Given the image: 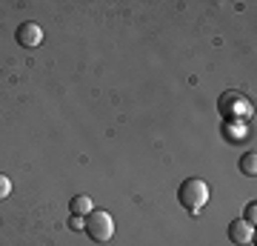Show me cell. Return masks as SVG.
Wrapping results in <instances>:
<instances>
[{
    "label": "cell",
    "mask_w": 257,
    "mask_h": 246,
    "mask_svg": "<svg viewBox=\"0 0 257 246\" xmlns=\"http://www.w3.org/2000/svg\"><path fill=\"white\" fill-rule=\"evenodd\" d=\"M229 237H231V243L248 246L251 243V237H254V226L246 223V220H234V223L229 226Z\"/></svg>",
    "instance_id": "obj_4"
},
{
    "label": "cell",
    "mask_w": 257,
    "mask_h": 246,
    "mask_svg": "<svg viewBox=\"0 0 257 246\" xmlns=\"http://www.w3.org/2000/svg\"><path fill=\"white\" fill-rule=\"evenodd\" d=\"M40 40H43V29L37 26V23H32V20L20 23V29H18V43H20V46H29V49H35Z\"/></svg>",
    "instance_id": "obj_3"
},
{
    "label": "cell",
    "mask_w": 257,
    "mask_h": 246,
    "mask_svg": "<svg viewBox=\"0 0 257 246\" xmlns=\"http://www.w3.org/2000/svg\"><path fill=\"white\" fill-rule=\"evenodd\" d=\"M9 195H12V181H9V175L0 172V201H6Z\"/></svg>",
    "instance_id": "obj_7"
},
{
    "label": "cell",
    "mask_w": 257,
    "mask_h": 246,
    "mask_svg": "<svg viewBox=\"0 0 257 246\" xmlns=\"http://www.w3.org/2000/svg\"><path fill=\"white\" fill-rule=\"evenodd\" d=\"M240 172L243 175H254L257 172V155L254 152H246V155L240 157Z\"/></svg>",
    "instance_id": "obj_6"
},
{
    "label": "cell",
    "mask_w": 257,
    "mask_h": 246,
    "mask_svg": "<svg viewBox=\"0 0 257 246\" xmlns=\"http://www.w3.org/2000/svg\"><path fill=\"white\" fill-rule=\"evenodd\" d=\"M209 183L200 181V178H189V181L180 183V189H177V198H180V203H183L186 209L192 212V215H197L200 212V206H206V201H209Z\"/></svg>",
    "instance_id": "obj_1"
},
{
    "label": "cell",
    "mask_w": 257,
    "mask_h": 246,
    "mask_svg": "<svg viewBox=\"0 0 257 246\" xmlns=\"http://www.w3.org/2000/svg\"><path fill=\"white\" fill-rule=\"evenodd\" d=\"M92 209H94V201L89 198V195H77V198L72 201V212L74 215H80V218L83 215H89Z\"/></svg>",
    "instance_id": "obj_5"
},
{
    "label": "cell",
    "mask_w": 257,
    "mask_h": 246,
    "mask_svg": "<svg viewBox=\"0 0 257 246\" xmlns=\"http://www.w3.org/2000/svg\"><path fill=\"white\" fill-rule=\"evenodd\" d=\"M83 229L89 232L92 240L106 243V240H111V235H114V220H111V215L106 209H92L86 215V226Z\"/></svg>",
    "instance_id": "obj_2"
},
{
    "label": "cell",
    "mask_w": 257,
    "mask_h": 246,
    "mask_svg": "<svg viewBox=\"0 0 257 246\" xmlns=\"http://www.w3.org/2000/svg\"><path fill=\"white\" fill-rule=\"evenodd\" d=\"M254 218H257V209H254V203H248L246 206V223H254Z\"/></svg>",
    "instance_id": "obj_9"
},
{
    "label": "cell",
    "mask_w": 257,
    "mask_h": 246,
    "mask_svg": "<svg viewBox=\"0 0 257 246\" xmlns=\"http://www.w3.org/2000/svg\"><path fill=\"white\" fill-rule=\"evenodd\" d=\"M69 226H72V229H77V232H80V229L86 226V220H83L80 215H72V220H69Z\"/></svg>",
    "instance_id": "obj_8"
}]
</instances>
